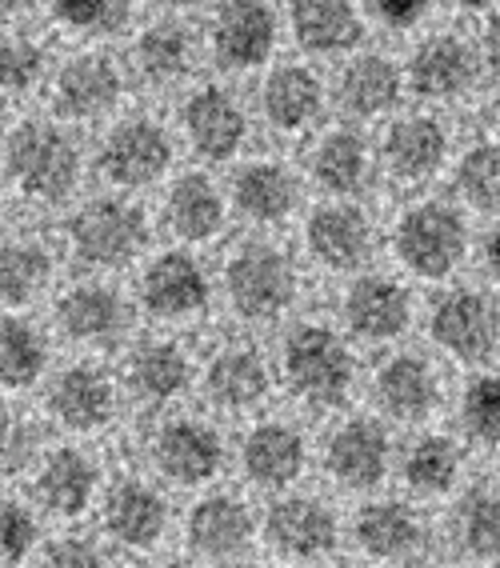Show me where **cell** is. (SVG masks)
I'll list each match as a JSON object with an SVG mask.
<instances>
[{
    "label": "cell",
    "mask_w": 500,
    "mask_h": 568,
    "mask_svg": "<svg viewBox=\"0 0 500 568\" xmlns=\"http://www.w3.org/2000/svg\"><path fill=\"white\" fill-rule=\"evenodd\" d=\"M4 176L24 201L57 204L72 196L81 181V149L61 116L57 121L29 116L12 124V132L4 136Z\"/></svg>",
    "instance_id": "obj_1"
},
{
    "label": "cell",
    "mask_w": 500,
    "mask_h": 568,
    "mask_svg": "<svg viewBox=\"0 0 500 568\" xmlns=\"http://www.w3.org/2000/svg\"><path fill=\"white\" fill-rule=\"evenodd\" d=\"M280 41V17L268 0H221L208 17L205 49L228 77L265 72Z\"/></svg>",
    "instance_id": "obj_2"
},
{
    "label": "cell",
    "mask_w": 500,
    "mask_h": 568,
    "mask_svg": "<svg viewBox=\"0 0 500 568\" xmlns=\"http://www.w3.org/2000/svg\"><path fill=\"white\" fill-rule=\"evenodd\" d=\"M129 89V72L104 49H81L52 69L49 101L64 124H96L113 116Z\"/></svg>",
    "instance_id": "obj_3"
},
{
    "label": "cell",
    "mask_w": 500,
    "mask_h": 568,
    "mask_svg": "<svg viewBox=\"0 0 500 568\" xmlns=\"http://www.w3.org/2000/svg\"><path fill=\"white\" fill-rule=\"evenodd\" d=\"M405 77H409V92L420 104H457L465 101L484 77V61H480V44H472L460 32H429L425 41L405 61Z\"/></svg>",
    "instance_id": "obj_4"
},
{
    "label": "cell",
    "mask_w": 500,
    "mask_h": 568,
    "mask_svg": "<svg viewBox=\"0 0 500 568\" xmlns=\"http://www.w3.org/2000/svg\"><path fill=\"white\" fill-rule=\"evenodd\" d=\"M353 353L333 328L300 325L285 341V381L308 405H340L353 388Z\"/></svg>",
    "instance_id": "obj_5"
},
{
    "label": "cell",
    "mask_w": 500,
    "mask_h": 568,
    "mask_svg": "<svg viewBox=\"0 0 500 568\" xmlns=\"http://www.w3.org/2000/svg\"><path fill=\"white\" fill-rule=\"evenodd\" d=\"M169 164H173V132L149 112L113 121L96 149V169L116 189H149L169 173Z\"/></svg>",
    "instance_id": "obj_6"
},
{
    "label": "cell",
    "mask_w": 500,
    "mask_h": 568,
    "mask_svg": "<svg viewBox=\"0 0 500 568\" xmlns=\"http://www.w3.org/2000/svg\"><path fill=\"white\" fill-rule=\"evenodd\" d=\"M248 109L241 104L233 89L225 84H196L181 104V136L193 149V156L208 164H225L233 156H241L248 141Z\"/></svg>",
    "instance_id": "obj_7"
},
{
    "label": "cell",
    "mask_w": 500,
    "mask_h": 568,
    "mask_svg": "<svg viewBox=\"0 0 500 568\" xmlns=\"http://www.w3.org/2000/svg\"><path fill=\"white\" fill-rule=\"evenodd\" d=\"M69 241L72 253L92 268H121L144 248L149 224L136 204L121 201V196H96L72 216Z\"/></svg>",
    "instance_id": "obj_8"
},
{
    "label": "cell",
    "mask_w": 500,
    "mask_h": 568,
    "mask_svg": "<svg viewBox=\"0 0 500 568\" xmlns=\"http://www.w3.org/2000/svg\"><path fill=\"white\" fill-rule=\"evenodd\" d=\"M397 256L425 281H445L465 261V221L440 201L412 204L397 221Z\"/></svg>",
    "instance_id": "obj_9"
},
{
    "label": "cell",
    "mask_w": 500,
    "mask_h": 568,
    "mask_svg": "<svg viewBox=\"0 0 500 568\" xmlns=\"http://www.w3.org/2000/svg\"><path fill=\"white\" fill-rule=\"evenodd\" d=\"M228 305L245 321H276L293 305L296 273L285 253L273 244H245L225 268Z\"/></svg>",
    "instance_id": "obj_10"
},
{
    "label": "cell",
    "mask_w": 500,
    "mask_h": 568,
    "mask_svg": "<svg viewBox=\"0 0 500 568\" xmlns=\"http://www.w3.org/2000/svg\"><path fill=\"white\" fill-rule=\"evenodd\" d=\"M261 121L280 136H305L320 124L328 109V84L313 64L285 61L268 64L261 81Z\"/></svg>",
    "instance_id": "obj_11"
},
{
    "label": "cell",
    "mask_w": 500,
    "mask_h": 568,
    "mask_svg": "<svg viewBox=\"0 0 500 568\" xmlns=\"http://www.w3.org/2000/svg\"><path fill=\"white\" fill-rule=\"evenodd\" d=\"M449 161V129L437 112H392L380 132V164L388 176L420 184L437 176Z\"/></svg>",
    "instance_id": "obj_12"
},
{
    "label": "cell",
    "mask_w": 500,
    "mask_h": 568,
    "mask_svg": "<svg viewBox=\"0 0 500 568\" xmlns=\"http://www.w3.org/2000/svg\"><path fill=\"white\" fill-rule=\"evenodd\" d=\"M405 92H409L405 64H397L385 52H348V61L337 72V84H333L340 112L353 121L392 116L397 104L405 101Z\"/></svg>",
    "instance_id": "obj_13"
},
{
    "label": "cell",
    "mask_w": 500,
    "mask_h": 568,
    "mask_svg": "<svg viewBox=\"0 0 500 568\" xmlns=\"http://www.w3.org/2000/svg\"><path fill=\"white\" fill-rule=\"evenodd\" d=\"M365 0H288L285 24L308 57H348L365 37Z\"/></svg>",
    "instance_id": "obj_14"
},
{
    "label": "cell",
    "mask_w": 500,
    "mask_h": 568,
    "mask_svg": "<svg viewBox=\"0 0 500 568\" xmlns=\"http://www.w3.org/2000/svg\"><path fill=\"white\" fill-rule=\"evenodd\" d=\"M133 72L144 84L153 89H176L196 72V61H201V41L196 32L184 21H176L173 12L161 17V21L144 24L133 37Z\"/></svg>",
    "instance_id": "obj_15"
},
{
    "label": "cell",
    "mask_w": 500,
    "mask_h": 568,
    "mask_svg": "<svg viewBox=\"0 0 500 568\" xmlns=\"http://www.w3.org/2000/svg\"><path fill=\"white\" fill-rule=\"evenodd\" d=\"M500 313L484 293L460 288L432 308V341L457 361H484L497 348Z\"/></svg>",
    "instance_id": "obj_16"
},
{
    "label": "cell",
    "mask_w": 500,
    "mask_h": 568,
    "mask_svg": "<svg viewBox=\"0 0 500 568\" xmlns=\"http://www.w3.org/2000/svg\"><path fill=\"white\" fill-rule=\"evenodd\" d=\"M156 468L173 485H205L225 465V445L216 437L213 425H201L193 416L169 420L153 440Z\"/></svg>",
    "instance_id": "obj_17"
},
{
    "label": "cell",
    "mask_w": 500,
    "mask_h": 568,
    "mask_svg": "<svg viewBox=\"0 0 500 568\" xmlns=\"http://www.w3.org/2000/svg\"><path fill=\"white\" fill-rule=\"evenodd\" d=\"M141 301L161 321H184V316H196L208 305V281L193 256L164 253L144 268Z\"/></svg>",
    "instance_id": "obj_18"
},
{
    "label": "cell",
    "mask_w": 500,
    "mask_h": 568,
    "mask_svg": "<svg viewBox=\"0 0 500 568\" xmlns=\"http://www.w3.org/2000/svg\"><path fill=\"white\" fill-rule=\"evenodd\" d=\"M268 540L288 560H320L337 548V517L313 497H288L268 513Z\"/></svg>",
    "instance_id": "obj_19"
},
{
    "label": "cell",
    "mask_w": 500,
    "mask_h": 568,
    "mask_svg": "<svg viewBox=\"0 0 500 568\" xmlns=\"http://www.w3.org/2000/svg\"><path fill=\"white\" fill-rule=\"evenodd\" d=\"M305 241L308 253L317 256L325 268L348 273L373 248V229H368V216L353 204H320L317 213L308 216Z\"/></svg>",
    "instance_id": "obj_20"
},
{
    "label": "cell",
    "mask_w": 500,
    "mask_h": 568,
    "mask_svg": "<svg viewBox=\"0 0 500 568\" xmlns=\"http://www.w3.org/2000/svg\"><path fill=\"white\" fill-rule=\"evenodd\" d=\"M188 548L205 560H233L253 545V517L245 500L236 497H205L188 513Z\"/></svg>",
    "instance_id": "obj_21"
},
{
    "label": "cell",
    "mask_w": 500,
    "mask_h": 568,
    "mask_svg": "<svg viewBox=\"0 0 500 568\" xmlns=\"http://www.w3.org/2000/svg\"><path fill=\"white\" fill-rule=\"evenodd\" d=\"M328 473L345 488H373L388 473V437L373 420H348L325 448Z\"/></svg>",
    "instance_id": "obj_22"
},
{
    "label": "cell",
    "mask_w": 500,
    "mask_h": 568,
    "mask_svg": "<svg viewBox=\"0 0 500 568\" xmlns=\"http://www.w3.org/2000/svg\"><path fill=\"white\" fill-rule=\"evenodd\" d=\"M368 169H373V153H368L365 136L348 124L317 132V141L308 149V173L333 196L360 193L368 181Z\"/></svg>",
    "instance_id": "obj_23"
},
{
    "label": "cell",
    "mask_w": 500,
    "mask_h": 568,
    "mask_svg": "<svg viewBox=\"0 0 500 568\" xmlns=\"http://www.w3.org/2000/svg\"><path fill=\"white\" fill-rule=\"evenodd\" d=\"M300 201V181L280 161H248L233 176V204L256 224H280Z\"/></svg>",
    "instance_id": "obj_24"
},
{
    "label": "cell",
    "mask_w": 500,
    "mask_h": 568,
    "mask_svg": "<svg viewBox=\"0 0 500 568\" xmlns=\"http://www.w3.org/2000/svg\"><path fill=\"white\" fill-rule=\"evenodd\" d=\"M345 321L348 328L365 341H392L409 328L412 321V301L397 281L388 276H365L348 288L345 301Z\"/></svg>",
    "instance_id": "obj_25"
},
{
    "label": "cell",
    "mask_w": 500,
    "mask_h": 568,
    "mask_svg": "<svg viewBox=\"0 0 500 568\" xmlns=\"http://www.w3.org/2000/svg\"><path fill=\"white\" fill-rule=\"evenodd\" d=\"M49 408L64 428H72V433H92V428H101L113 420L116 393L101 368L76 365L57 376V385H52V393H49Z\"/></svg>",
    "instance_id": "obj_26"
},
{
    "label": "cell",
    "mask_w": 500,
    "mask_h": 568,
    "mask_svg": "<svg viewBox=\"0 0 500 568\" xmlns=\"http://www.w3.org/2000/svg\"><path fill=\"white\" fill-rule=\"evenodd\" d=\"M169 525V505L156 488L141 485V480H124L109 493L104 505V528L109 537L124 548H153L164 537Z\"/></svg>",
    "instance_id": "obj_27"
},
{
    "label": "cell",
    "mask_w": 500,
    "mask_h": 568,
    "mask_svg": "<svg viewBox=\"0 0 500 568\" xmlns=\"http://www.w3.org/2000/svg\"><path fill=\"white\" fill-rule=\"evenodd\" d=\"M164 224L181 241H213L225 229V196L205 173H184L169 184Z\"/></svg>",
    "instance_id": "obj_28"
},
{
    "label": "cell",
    "mask_w": 500,
    "mask_h": 568,
    "mask_svg": "<svg viewBox=\"0 0 500 568\" xmlns=\"http://www.w3.org/2000/svg\"><path fill=\"white\" fill-rule=\"evenodd\" d=\"M357 545L373 560H409L425 545V525L409 505L400 500H377L360 508L357 517Z\"/></svg>",
    "instance_id": "obj_29"
},
{
    "label": "cell",
    "mask_w": 500,
    "mask_h": 568,
    "mask_svg": "<svg viewBox=\"0 0 500 568\" xmlns=\"http://www.w3.org/2000/svg\"><path fill=\"white\" fill-rule=\"evenodd\" d=\"M437 373L420 356H392L377 373V400L392 420H425L437 408Z\"/></svg>",
    "instance_id": "obj_30"
},
{
    "label": "cell",
    "mask_w": 500,
    "mask_h": 568,
    "mask_svg": "<svg viewBox=\"0 0 500 568\" xmlns=\"http://www.w3.org/2000/svg\"><path fill=\"white\" fill-rule=\"evenodd\" d=\"M241 460H245L248 480H256L261 488H285L305 473V440L296 428L273 420L248 433Z\"/></svg>",
    "instance_id": "obj_31"
},
{
    "label": "cell",
    "mask_w": 500,
    "mask_h": 568,
    "mask_svg": "<svg viewBox=\"0 0 500 568\" xmlns=\"http://www.w3.org/2000/svg\"><path fill=\"white\" fill-rule=\"evenodd\" d=\"M57 325L64 336L81 341V345H101V341H113L124 325V305L121 296L104 284H81L72 293L61 296L57 305Z\"/></svg>",
    "instance_id": "obj_32"
},
{
    "label": "cell",
    "mask_w": 500,
    "mask_h": 568,
    "mask_svg": "<svg viewBox=\"0 0 500 568\" xmlns=\"http://www.w3.org/2000/svg\"><path fill=\"white\" fill-rule=\"evenodd\" d=\"M96 493V468L84 453L57 448L37 473V500L57 517H81Z\"/></svg>",
    "instance_id": "obj_33"
},
{
    "label": "cell",
    "mask_w": 500,
    "mask_h": 568,
    "mask_svg": "<svg viewBox=\"0 0 500 568\" xmlns=\"http://www.w3.org/2000/svg\"><path fill=\"white\" fill-rule=\"evenodd\" d=\"M208 396H213L221 408H253L268 396V368L261 361L256 348L233 345L225 353H216V361L208 365Z\"/></svg>",
    "instance_id": "obj_34"
},
{
    "label": "cell",
    "mask_w": 500,
    "mask_h": 568,
    "mask_svg": "<svg viewBox=\"0 0 500 568\" xmlns=\"http://www.w3.org/2000/svg\"><path fill=\"white\" fill-rule=\"evenodd\" d=\"M44 4L52 24L84 44L113 41L133 24V0H44Z\"/></svg>",
    "instance_id": "obj_35"
},
{
    "label": "cell",
    "mask_w": 500,
    "mask_h": 568,
    "mask_svg": "<svg viewBox=\"0 0 500 568\" xmlns=\"http://www.w3.org/2000/svg\"><path fill=\"white\" fill-rule=\"evenodd\" d=\"M129 381H133L136 396H144V400H173V396H181L188 388L193 368H188V356L176 345L149 341L129 361Z\"/></svg>",
    "instance_id": "obj_36"
},
{
    "label": "cell",
    "mask_w": 500,
    "mask_h": 568,
    "mask_svg": "<svg viewBox=\"0 0 500 568\" xmlns=\"http://www.w3.org/2000/svg\"><path fill=\"white\" fill-rule=\"evenodd\" d=\"M44 81H52V61L37 37L29 32H4V49H0V84L9 101H24L41 89Z\"/></svg>",
    "instance_id": "obj_37"
},
{
    "label": "cell",
    "mask_w": 500,
    "mask_h": 568,
    "mask_svg": "<svg viewBox=\"0 0 500 568\" xmlns=\"http://www.w3.org/2000/svg\"><path fill=\"white\" fill-rule=\"evenodd\" d=\"M52 276L49 248L37 241H4V268H0V288H4V305L21 308L29 301H37V293H44V284Z\"/></svg>",
    "instance_id": "obj_38"
},
{
    "label": "cell",
    "mask_w": 500,
    "mask_h": 568,
    "mask_svg": "<svg viewBox=\"0 0 500 568\" xmlns=\"http://www.w3.org/2000/svg\"><path fill=\"white\" fill-rule=\"evenodd\" d=\"M457 540L460 548L477 560L500 557V493L492 488H472L457 505Z\"/></svg>",
    "instance_id": "obj_39"
},
{
    "label": "cell",
    "mask_w": 500,
    "mask_h": 568,
    "mask_svg": "<svg viewBox=\"0 0 500 568\" xmlns=\"http://www.w3.org/2000/svg\"><path fill=\"white\" fill-rule=\"evenodd\" d=\"M460 477V448L449 437H425L409 448L405 457V480H409L417 493H449Z\"/></svg>",
    "instance_id": "obj_40"
},
{
    "label": "cell",
    "mask_w": 500,
    "mask_h": 568,
    "mask_svg": "<svg viewBox=\"0 0 500 568\" xmlns=\"http://www.w3.org/2000/svg\"><path fill=\"white\" fill-rule=\"evenodd\" d=\"M457 189L472 209H500V144H472L457 161Z\"/></svg>",
    "instance_id": "obj_41"
},
{
    "label": "cell",
    "mask_w": 500,
    "mask_h": 568,
    "mask_svg": "<svg viewBox=\"0 0 500 568\" xmlns=\"http://www.w3.org/2000/svg\"><path fill=\"white\" fill-rule=\"evenodd\" d=\"M44 336L29 321H4V341H0V365H4V385L29 388L44 373Z\"/></svg>",
    "instance_id": "obj_42"
},
{
    "label": "cell",
    "mask_w": 500,
    "mask_h": 568,
    "mask_svg": "<svg viewBox=\"0 0 500 568\" xmlns=\"http://www.w3.org/2000/svg\"><path fill=\"white\" fill-rule=\"evenodd\" d=\"M465 425L480 445L500 448V376H480L465 393Z\"/></svg>",
    "instance_id": "obj_43"
},
{
    "label": "cell",
    "mask_w": 500,
    "mask_h": 568,
    "mask_svg": "<svg viewBox=\"0 0 500 568\" xmlns=\"http://www.w3.org/2000/svg\"><path fill=\"white\" fill-rule=\"evenodd\" d=\"M437 0H365V12L388 32H412L429 21Z\"/></svg>",
    "instance_id": "obj_44"
},
{
    "label": "cell",
    "mask_w": 500,
    "mask_h": 568,
    "mask_svg": "<svg viewBox=\"0 0 500 568\" xmlns=\"http://www.w3.org/2000/svg\"><path fill=\"white\" fill-rule=\"evenodd\" d=\"M37 545V517L21 500H4V560H24Z\"/></svg>",
    "instance_id": "obj_45"
},
{
    "label": "cell",
    "mask_w": 500,
    "mask_h": 568,
    "mask_svg": "<svg viewBox=\"0 0 500 568\" xmlns=\"http://www.w3.org/2000/svg\"><path fill=\"white\" fill-rule=\"evenodd\" d=\"M49 560H52V565H64V568H96V565H104V557L89 545V540H57V545L49 548Z\"/></svg>",
    "instance_id": "obj_46"
},
{
    "label": "cell",
    "mask_w": 500,
    "mask_h": 568,
    "mask_svg": "<svg viewBox=\"0 0 500 568\" xmlns=\"http://www.w3.org/2000/svg\"><path fill=\"white\" fill-rule=\"evenodd\" d=\"M480 61H484V77L500 84V12H492L484 32H480Z\"/></svg>",
    "instance_id": "obj_47"
},
{
    "label": "cell",
    "mask_w": 500,
    "mask_h": 568,
    "mask_svg": "<svg viewBox=\"0 0 500 568\" xmlns=\"http://www.w3.org/2000/svg\"><path fill=\"white\" fill-rule=\"evenodd\" d=\"M457 12H469V17H492L500 12V0H449Z\"/></svg>",
    "instance_id": "obj_48"
},
{
    "label": "cell",
    "mask_w": 500,
    "mask_h": 568,
    "mask_svg": "<svg viewBox=\"0 0 500 568\" xmlns=\"http://www.w3.org/2000/svg\"><path fill=\"white\" fill-rule=\"evenodd\" d=\"M37 9V0H4V21H21Z\"/></svg>",
    "instance_id": "obj_49"
},
{
    "label": "cell",
    "mask_w": 500,
    "mask_h": 568,
    "mask_svg": "<svg viewBox=\"0 0 500 568\" xmlns=\"http://www.w3.org/2000/svg\"><path fill=\"white\" fill-rule=\"evenodd\" d=\"M484 261H489V268L500 276V229L489 236V244H484Z\"/></svg>",
    "instance_id": "obj_50"
},
{
    "label": "cell",
    "mask_w": 500,
    "mask_h": 568,
    "mask_svg": "<svg viewBox=\"0 0 500 568\" xmlns=\"http://www.w3.org/2000/svg\"><path fill=\"white\" fill-rule=\"evenodd\" d=\"M164 12H188V9H201V4H208V0H156Z\"/></svg>",
    "instance_id": "obj_51"
}]
</instances>
